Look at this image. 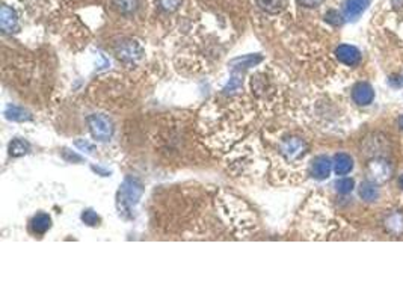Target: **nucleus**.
Returning a JSON list of instances; mask_svg holds the SVG:
<instances>
[{
  "mask_svg": "<svg viewBox=\"0 0 403 302\" xmlns=\"http://www.w3.org/2000/svg\"><path fill=\"white\" fill-rule=\"evenodd\" d=\"M362 154L369 159H377V157H385L391 151V145L388 137L384 133H372L364 137L362 140Z\"/></svg>",
  "mask_w": 403,
  "mask_h": 302,
  "instance_id": "nucleus-1",
  "label": "nucleus"
},
{
  "mask_svg": "<svg viewBox=\"0 0 403 302\" xmlns=\"http://www.w3.org/2000/svg\"><path fill=\"white\" fill-rule=\"evenodd\" d=\"M393 169L385 157L372 159L367 165V178L375 185H384L391 178Z\"/></svg>",
  "mask_w": 403,
  "mask_h": 302,
  "instance_id": "nucleus-2",
  "label": "nucleus"
},
{
  "mask_svg": "<svg viewBox=\"0 0 403 302\" xmlns=\"http://www.w3.org/2000/svg\"><path fill=\"white\" fill-rule=\"evenodd\" d=\"M88 126L92 136L97 140L106 142L113 135V126L108 116L105 115H91L88 118Z\"/></svg>",
  "mask_w": 403,
  "mask_h": 302,
  "instance_id": "nucleus-3",
  "label": "nucleus"
},
{
  "mask_svg": "<svg viewBox=\"0 0 403 302\" xmlns=\"http://www.w3.org/2000/svg\"><path fill=\"white\" fill-rule=\"evenodd\" d=\"M144 192L142 189V185L133 180V178H127L124 182V185L121 186V191H119V201H121V206L126 209V210H130L133 206L137 204L140 195Z\"/></svg>",
  "mask_w": 403,
  "mask_h": 302,
  "instance_id": "nucleus-4",
  "label": "nucleus"
},
{
  "mask_svg": "<svg viewBox=\"0 0 403 302\" xmlns=\"http://www.w3.org/2000/svg\"><path fill=\"white\" fill-rule=\"evenodd\" d=\"M279 150H281V154H283L289 162H293V160L300 159V157L307 153V144H305L304 139H300V137H287V139L283 140Z\"/></svg>",
  "mask_w": 403,
  "mask_h": 302,
  "instance_id": "nucleus-5",
  "label": "nucleus"
},
{
  "mask_svg": "<svg viewBox=\"0 0 403 302\" xmlns=\"http://www.w3.org/2000/svg\"><path fill=\"white\" fill-rule=\"evenodd\" d=\"M352 98L356 105L359 106H367L373 102L375 98V91L373 88L366 82L356 83L352 89Z\"/></svg>",
  "mask_w": 403,
  "mask_h": 302,
  "instance_id": "nucleus-6",
  "label": "nucleus"
},
{
  "mask_svg": "<svg viewBox=\"0 0 403 302\" xmlns=\"http://www.w3.org/2000/svg\"><path fill=\"white\" fill-rule=\"evenodd\" d=\"M335 56L341 64H346V65H356L361 61L359 50L353 46H348V44L338 46L337 50H335Z\"/></svg>",
  "mask_w": 403,
  "mask_h": 302,
  "instance_id": "nucleus-7",
  "label": "nucleus"
},
{
  "mask_svg": "<svg viewBox=\"0 0 403 302\" xmlns=\"http://www.w3.org/2000/svg\"><path fill=\"white\" fill-rule=\"evenodd\" d=\"M18 26V17H17V12L9 8V6H2V11H0V28L5 33H11L14 32Z\"/></svg>",
  "mask_w": 403,
  "mask_h": 302,
  "instance_id": "nucleus-8",
  "label": "nucleus"
},
{
  "mask_svg": "<svg viewBox=\"0 0 403 302\" xmlns=\"http://www.w3.org/2000/svg\"><path fill=\"white\" fill-rule=\"evenodd\" d=\"M370 5V0H346L345 3V15L349 20L358 18Z\"/></svg>",
  "mask_w": 403,
  "mask_h": 302,
  "instance_id": "nucleus-9",
  "label": "nucleus"
},
{
  "mask_svg": "<svg viewBox=\"0 0 403 302\" xmlns=\"http://www.w3.org/2000/svg\"><path fill=\"white\" fill-rule=\"evenodd\" d=\"M332 162L326 156H319L313 162V175L319 180H325L329 177L331 169H332Z\"/></svg>",
  "mask_w": 403,
  "mask_h": 302,
  "instance_id": "nucleus-10",
  "label": "nucleus"
},
{
  "mask_svg": "<svg viewBox=\"0 0 403 302\" xmlns=\"http://www.w3.org/2000/svg\"><path fill=\"white\" fill-rule=\"evenodd\" d=\"M118 56H119V59H123V61H126V62H127V61H129V62H133V61L140 59L142 49H140L136 43L129 41V43L123 44L121 50H118Z\"/></svg>",
  "mask_w": 403,
  "mask_h": 302,
  "instance_id": "nucleus-11",
  "label": "nucleus"
},
{
  "mask_svg": "<svg viewBox=\"0 0 403 302\" xmlns=\"http://www.w3.org/2000/svg\"><path fill=\"white\" fill-rule=\"evenodd\" d=\"M353 168V160L350 157L349 154L346 153H338L335 154L334 157V169L337 172V175H346L349 174Z\"/></svg>",
  "mask_w": 403,
  "mask_h": 302,
  "instance_id": "nucleus-12",
  "label": "nucleus"
},
{
  "mask_svg": "<svg viewBox=\"0 0 403 302\" xmlns=\"http://www.w3.org/2000/svg\"><path fill=\"white\" fill-rule=\"evenodd\" d=\"M52 227V218L46 213H38L30 220V228L35 234H44Z\"/></svg>",
  "mask_w": 403,
  "mask_h": 302,
  "instance_id": "nucleus-13",
  "label": "nucleus"
},
{
  "mask_svg": "<svg viewBox=\"0 0 403 302\" xmlns=\"http://www.w3.org/2000/svg\"><path fill=\"white\" fill-rule=\"evenodd\" d=\"M257 5L268 14H279L286 6V0H257Z\"/></svg>",
  "mask_w": 403,
  "mask_h": 302,
  "instance_id": "nucleus-14",
  "label": "nucleus"
},
{
  "mask_svg": "<svg viewBox=\"0 0 403 302\" xmlns=\"http://www.w3.org/2000/svg\"><path fill=\"white\" fill-rule=\"evenodd\" d=\"M5 115L8 119L11 121H18V123H23V121H29L32 116L27 110L22 109V108H17V106H8L5 110Z\"/></svg>",
  "mask_w": 403,
  "mask_h": 302,
  "instance_id": "nucleus-15",
  "label": "nucleus"
},
{
  "mask_svg": "<svg viewBox=\"0 0 403 302\" xmlns=\"http://www.w3.org/2000/svg\"><path fill=\"white\" fill-rule=\"evenodd\" d=\"M377 195H379V192H377L376 185H375L373 182L367 180V182H362V183H361V186H359V196H361L362 199H366V201H375L377 198Z\"/></svg>",
  "mask_w": 403,
  "mask_h": 302,
  "instance_id": "nucleus-16",
  "label": "nucleus"
},
{
  "mask_svg": "<svg viewBox=\"0 0 403 302\" xmlns=\"http://www.w3.org/2000/svg\"><path fill=\"white\" fill-rule=\"evenodd\" d=\"M29 148H30V145L25 139H14L9 144V154L12 157H20V156L26 154L27 151H29Z\"/></svg>",
  "mask_w": 403,
  "mask_h": 302,
  "instance_id": "nucleus-17",
  "label": "nucleus"
},
{
  "mask_svg": "<svg viewBox=\"0 0 403 302\" xmlns=\"http://www.w3.org/2000/svg\"><path fill=\"white\" fill-rule=\"evenodd\" d=\"M113 6L121 14H133L139 6L137 0H113Z\"/></svg>",
  "mask_w": 403,
  "mask_h": 302,
  "instance_id": "nucleus-18",
  "label": "nucleus"
},
{
  "mask_svg": "<svg viewBox=\"0 0 403 302\" xmlns=\"http://www.w3.org/2000/svg\"><path fill=\"white\" fill-rule=\"evenodd\" d=\"M261 61V56H245V57H237L231 62V65L234 68H248V67H254Z\"/></svg>",
  "mask_w": 403,
  "mask_h": 302,
  "instance_id": "nucleus-19",
  "label": "nucleus"
},
{
  "mask_svg": "<svg viewBox=\"0 0 403 302\" xmlns=\"http://www.w3.org/2000/svg\"><path fill=\"white\" fill-rule=\"evenodd\" d=\"M353 186H355V183H353L352 178H340L335 183V188L340 193H350L353 191Z\"/></svg>",
  "mask_w": 403,
  "mask_h": 302,
  "instance_id": "nucleus-20",
  "label": "nucleus"
},
{
  "mask_svg": "<svg viewBox=\"0 0 403 302\" xmlns=\"http://www.w3.org/2000/svg\"><path fill=\"white\" fill-rule=\"evenodd\" d=\"M82 220H83L86 225L95 227V225H98L100 218H98V215H97L94 210H85V212L82 213Z\"/></svg>",
  "mask_w": 403,
  "mask_h": 302,
  "instance_id": "nucleus-21",
  "label": "nucleus"
},
{
  "mask_svg": "<svg viewBox=\"0 0 403 302\" xmlns=\"http://www.w3.org/2000/svg\"><path fill=\"white\" fill-rule=\"evenodd\" d=\"M325 20L328 23H331L332 26H340L343 25V18H341V14L335 9H331L326 15H325Z\"/></svg>",
  "mask_w": 403,
  "mask_h": 302,
  "instance_id": "nucleus-22",
  "label": "nucleus"
},
{
  "mask_svg": "<svg viewBox=\"0 0 403 302\" xmlns=\"http://www.w3.org/2000/svg\"><path fill=\"white\" fill-rule=\"evenodd\" d=\"M159 2H160V6L165 11H174L182 3V0H159Z\"/></svg>",
  "mask_w": 403,
  "mask_h": 302,
  "instance_id": "nucleus-23",
  "label": "nucleus"
},
{
  "mask_svg": "<svg viewBox=\"0 0 403 302\" xmlns=\"http://www.w3.org/2000/svg\"><path fill=\"white\" fill-rule=\"evenodd\" d=\"M76 145L80 148V150H83V151H86V153H94V150H95V147L94 145H91L89 142H83V140H77L76 142Z\"/></svg>",
  "mask_w": 403,
  "mask_h": 302,
  "instance_id": "nucleus-24",
  "label": "nucleus"
},
{
  "mask_svg": "<svg viewBox=\"0 0 403 302\" xmlns=\"http://www.w3.org/2000/svg\"><path fill=\"white\" fill-rule=\"evenodd\" d=\"M302 6H307V8H316L319 5H322L325 0H297Z\"/></svg>",
  "mask_w": 403,
  "mask_h": 302,
  "instance_id": "nucleus-25",
  "label": "nucleus"
},
{
  "mask_svg": "<svg viewBox=\"0 0 403 302\" xmlns=\"http://www.w3.org/2000/svg\"><path fill=\"white\" fill-rule=\"evenodd\" d=\"M399 183H400V186H402V189H403V175H402V177H400V180H399Z\"/></svg>",
  "mask_w": 403,
  "mask_h": 302,
  "instance_id": "nucleus-26",
  "label": "nucleus"
},
{
  "mask_svg": "<svg viewBox=\"0 0 403 302\" xmlns=\"http://www.w3.org/2000/svg\"><path fill=\"white\" fill-rule=\"evenodd\" d=\"M400 127H402V129H403V116H402V118H400Z\"/></svg>",
  "mask_w": 403,
  "mask_h": 302,
  "instance_id": "nucleus-27",
  "label": "nucleus"
}]
</instances>
